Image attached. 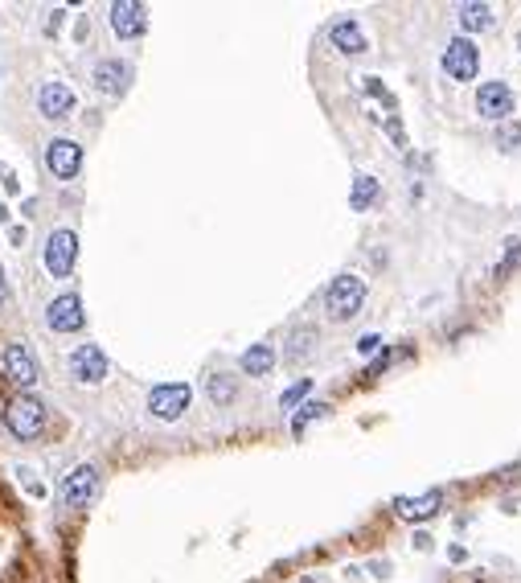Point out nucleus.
Returning <instances> with one entry per match:
<instances>
[{"mask_svg": "<svg viewBox=\"0 0 521 583\" xmlns=\"http://www.w3.org/2000/svg\"><path fill=\"white\" fill-rule=\"evenodd\" d=\"M95 489H99V468L95 465H78L74 473L62 481V501H66L70 509H82L95 497Z\"/></svg>", "mask_w": 521, "mask_h": 583, "instance_id": "nucleus-8", "label": "nucleus"}, {"mask_svg": "<svg viewBox=\"0 0 521 583\" xmlns=\"http://www.w3.org/2000/svg\"><path fill=\"white\" fill-rule=\"evenodd\" d=\"M444 70L456 78V83H473L476 70H481V49L468 38H452L444 49Z\"/></svg>", "mask_w": 521, "mask_h": 583, "instance_id": "nucleus-4", "label": "nucleus"}, {"mask_svg": "<svg viewBox=\"0 0 521 583\" xmlns=\"http://www.w3.org/2000/svg\"><path fill=\"white\" fill-rule=\"evenodd\" d=\"M132 83V66L127 62H119V58H103L95 66V87L99 91H107V95H119V91Z\"/></svg>", "mask_w": 521, "mask_h": 583, "instance_id": "nucleus-15", "label": "nucleus"}, {"mask_svg": "<svg viewBox=\"0 0 521 583\" xmlns=\"http://www.w3.org/2000/svg\"><path fill=\"white\" fill-rule=\"evenodd\" d=\"M242 374H251V379H263V374H271V366H275V350L271 345H251V350L239 358Z\"/></svg>", "mask_w": 521, "mask_h": 583, "instance_id": "nucleus-17", "label": "nucleus"}, {"mask_svg": "<svg viewBox=\"0 0 521 583\" xmlns=\"http://www.w3.org/2000/svg\"><path fill=\"white\" fill-rule=\"evenodd\" d=\"M361 304H366V280L361 275H337V280L328 283L325 309L333 321H345V317L361 312Z\"/></svg>", "mask_w": 521, "mask_h": 583, "instance_id": "nucleus-1", "label": "nucleus"}, {"mask_svg": "<svg viewBox=\"0 0 521 583\" xmlns=\"http://www.w3.org/2000/svg\"><path fill=\"white\" fill-rule=\"evenodd\" d=\"M4 374H9L17 387H33V382H38V361L30 358L25 345L13 341V345H4Z\"/></svg>", "mask_w": 521, "mask_h": 583, "instance_id": "nucleus-13", "label": "nucleus"}, {"mask_svg": "<svg viewBox=\"0 0 521 583\" xmlns=\"http://www.w3.org/2000/svg\"><path fill=\"white\" fill-rule=\"evenodd\" d=\"M189 399H194V390L185 387V382H161V387L148 390V411L164 423H173L189 411Z\"/></svg>", "mask_w": 521, "mask_h": 583, "instance_id": "nucleus-3", "label": "nucleus"}, {"mask_svg": "<svg viewBox=\"0 0 521 583\" xmlns=\"http://www.w3.org/2000/svg\"><path fill=\"white\" fill-rule=\"evenodd\" d=\"M333 46L341 54H366V33H361L358 21H333V30H328Z\"/></svg>", "mask_w": 521, "mask_h": 583, "instance_id": "nucleus-16", "label": "nucleus"}, {"mask_svg": "<svg viewBox=\"0 0 521 583\" xmlns=\"http://www.w3.org/2000/svg\"><path fill=\"white\" fill-rule=\"evenodd\" d=\"M4 419H9L13 436H21V439H38L46 431V407L33 395H17L9 403V411H4Z\"/></svg>", "mask_w": 521, "mask_h": 583, "instance_id": "nucleus-2", "label": "nucleus"}, {"mask_svg": "<svg viewBox=\"0 0 521 583\" xmlns=\"http://www.w3.org/2000/svg\"><path fill=\"white\" fill-rule=\"evenodd\" d=\"M38 108L46 119H66L70 111H74V91H70L66 83H46V87L38 91Z\"/></svg>", "mask_w": 521, "mask_h": 583, "instance_id": "nucleus-12", "label": "nucleus"}, {"mask_svg": "<svg viewBox=\"0 0 521 583\" xmlns=\"http://www.w3.org/2000/svg\"><path fill=\"white\" fill-rule=\"evenodd\" d=\"M70 374H74L82 387H99L107 379V353L99 345H78L70 353Z\"/></svg>", "mask_w": 521, "mask_h": 583, "instance_id": "nucleus-7", "label": "nucleus"}, {"mask_svg": "<svg viewBox=\"0 0 521 583\" xmlns=\"http://www.w3.org/2000/svg\"><path fill=\"white\" fill-rule=\"evenodd\" d=\"M374 197H378V181H374V177L361 173L358 181H353V194H349V205H353V210H369V202H374Z\"/></svg>", "mask_w": 521, "mask_h": 583, "instance_id": "nucleus-19", "label": "nucleus"}, {"mask_svg": "<svg viewBox=\"0 0 521 583\" xmlns=\"http://www.w3.org/2000/svg\"><path fill=\"white\" fill-rule=\"evenodd\" d=\"M74 259H78V234L74 231H54L46 243V267L49 275H70L74 272Z\"/></svg>", "mask_w": 521, "mask_h": 583, "instance_id": "nucleus-6", "label": "nucleus"}, {"mask_svg": "<svg viewBox=\"0 0 521 583\" xmlns=\"http://www.w3.org/2000/svg\"><path fill=\"white\" fill-rule=\"evenodd\" d=\"M46 165H49V173L54 177L70 181V177H78V169H82V148H78L74 140H49Z\"/></svg>", "mask_w": 521, "mask_h": 583, "instance_id": "nucleus-9", "label": "nucleus"}, {"mask_svg": "<svg viewBox=\"0 0 521 583\" xmlns=\"http://www.w3.org/2000/svg\"><path fill=\"white\" fill-rule=\"evenodd\" d=\"M517 46H521V33H517Z\"/></svg>", "mask_w": 521, "mask_h": 583, "instance_id": "nucleus-26", "label": "nucleus"}, {"mask_svg": "<svg viewBox=\"0 0 521 583\" xmlns=\"http://www.w3.org/2000/svg\"><path fill=\"white\" fill-rule=\"evenodd\" d=\"M308 387H312L308 379H300L296 387H288V390H283V399H280V407H283V411H291L300 399H304V395H308Z\"/></svg>", "mask_w": 521, "mask_h": 583, "instance_id": "nucleus-21", "label": "nucleus"}, {"mask_svg": "<svg viewBox=\"0 0 521 583\" xmlns=\"http://www.w3.org/2000/svg\"><path fill=\"white\" fill-rule=\"evenodd\" d=\"M460 30H468V33L492 30V9L489 4H464L460 9Z\"/></svg>", "mask_w": 521, "mask_h": 583, "instance_id": "nucleus-18", "label": "nucleus"}, {"mask_svg": "<svg viewBox=\"0 0 521 583\" xmlns=\"http://www.w3.org/2000/svg\"><path fill=\"white\" fill-rule=\"evenodd\" d=\"M210 399L213 403H230L234 399V387L222 379V374H218V379H210Z\"/></svg>", "mask_w": 521, "mask_h": 583, "instance_id": "nucleus-22", "label": "nucleus"}, {"mask_svg": "<svg viewBox=\"0 0 521 583\" xmlns=\"http://www.w3.org/2000/svg\"><path fill=\"white\" fill-rule=\"evenodd\" d=\"M328 415V403H304V407H300V415L291 419V436H304V431H308V423L312 419H325Z\"/></svg>", "mask_w": 521, "mask_h": 583, "instance_id": "nucleus-20", "label": "nucleus"}, {"mask_svg": "<svg viewBox=\"0 0 521 583\" xmlns=\"http://www.w3.org/2000/svg\"><path fill=\"white\" fill-rule=\"evenodd\" d=\"M46 321H49V329L54 333H78L82 329V300H78L74 292H66V296H58V300L49 304L46 309Z\"/></svg>", "mask_w": 521, "mask_h": 583, "instance_id": "nucleus-10", "label": "nucleus"}, {"mask_svg": "<svg viewBox=\"0 0 521 583\" xmlns=\"http://www.w3.org/2000/svg\"><path fill=\"white\" fill-rule=\"evenodd\" d=\"M497 140H501L505 148H509V144H521V124H505L501 132H497Z\"/></svg>", "mask_w": 521, "mask_h": 583, "instance_id": "nucleus-23", "label": "nucleus"}, {"mask_svg": "<svg viewBox=\"0 0 521 583\" xmlns=\"http://www.w3.org/2000/svg\"><path fill=\"white\" fill-rule=\"evenodd\" d=\"M0 300H4V272H0Z\"/></svg>", "mask_w": 521, "mask_h": 583, "instance_id": "nucleus-25", "label": "nucleus"}, {"mask_svg": "<svg viewBox=\"0 0 521 583\" xmlns=\"http://www.w3.org/2000/svg\"><path fill=\"white\" fill-rule=\"evenodd\" d=\"M144 25H148L144 4H135V0H119V4H111V30H116V38H140Z\"/></svg>", "mask_w": 521, "mask_h": 583, "instance_id": "nucleus-11", "label": "nucleus"}, {"mask_svg": "<svg viewBox=\"0 0 521 583\" xmlns=\"http://www.w3.org/2000/svg\"><path fill=\"white\" fill-rule=\"evenodd\" d=\"M476 111H481L484 119H492V124H505V119L513 116V87L509 83H484L481 91H476Z\"/></svg>", "mask_w": 521, "mask_h": 583, "instance_id": "nucleus-5", "label": "nucleus"}, {"mask_svg": "<svg viewBox=\"0 0 521 583\" xmlns=\"http://www.w3.org/2000/svg\"><path fill=\"white\" fill-rule=\"evenodd\" d=\"M378 350H382V337H374V333H366L358 341V353H378Z\"/></svg>", "mask_w": 521, "mask_h": 583, "instance_id": "nucleus-24", "label": "nucleus"}, {"mask_svg": "<svg viewBox=\"0 0 521 583\" xmlns=\"http://www.w3.org/2000/svg\"><path fill=\"white\" fill-rule=\"evenodd\" d=\"M439 506H444V493L439 489H427V493L419 497H395V509L403 518H411V522H427V518L439 514Z\"/></svg>", "mask_w": 521, "mask_h": 583, "instance_id": "nucleus-14", "label": "nucleus"}]
</instances>
